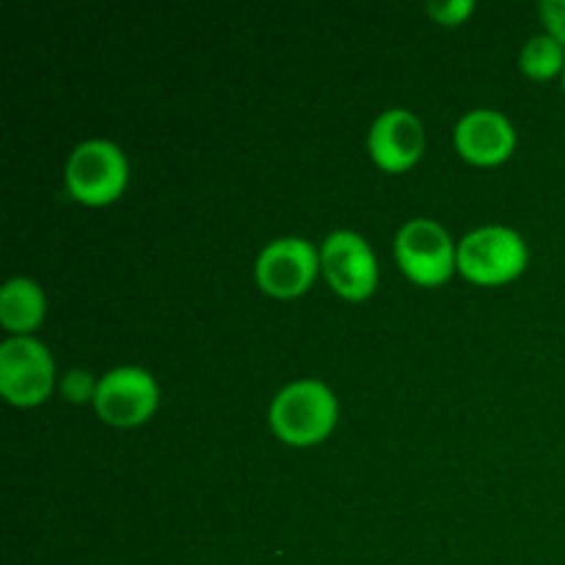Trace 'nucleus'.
Here are the masks:
<instances>
[{"instance_id":"1","label":"nucleus","mask_w":565,"mask_h":565,"mask_svg":"<svg viewBox=\"0 0 565 565\" xmlns=\"http://www.w3.org/2000/svg\"><path fill=\"white\" fill-rule=\"evenodd\" d=\"M340 406L323 381L298 379L281 386L270 401V430L290 447L320 445L334 430Z\"/></svg>"},{"instance_id":"9","label":"nucleus","mask_w":565,"mask_h":565,"mask_svg":"<svg viewBox=\"0 0 565 565\" xmlns=\"http://www.w3.org/2000/svg\"><path fill=\"white\" fill-rule=\"evenodd\" d=\"M367 152L379 169L403 174L425 152V127L417 114L406 108H390L375 116L367 132Z\"/></svg>"},{"instance_id":"3","label":"nucleus","mask_w":565,"mask_h":565,"mask_svg":"<svg viewBox=\"0 0 565 565\" xmlns=\"http://www.w3.org/2000/svg\"><path fill=\"white\" fill-rule=\"evenodd\" d=\"M66 191L86 207H105L127 188V158L108 138H88L66 158Z\"/></svg>"},{"instance_id":"7","label":"nucleus","mask_w":565,"mask_h":565,"mask_svg":"<svg viewBox=\"0 0 565 565\" xmlns=\"http://www.w3.org/2000/svg\"><path fill=\"white\" fill-rule=\"evenodd\" d=\"M320 274L345 301H364L379 287V263L359 232L337 230L320 246Z\"/></svg>"},{"instance_id":"2","label":"nucleus","mask_w":565,"mask_h":565,"mask_svg":"<svg viewBox=\"0 0 565 565\" xmlns=\"http://www.w3.org/2000/svg\"><path fill=\"white\" fill-rule=\"evenodd\" d=\"M527 243L502 224L478 226L458 243V274L475 285L494 287L513 281L527 268Z\"/></svg>"},{"instance_id":"16","label":"nucleus","mask_w":565,"mask_h":565,"mask_svg":"<svg viewBox=\"0 0 565 565\" xmlns=\"http://www.w3.org/2000/svg\"><path fill=\"white\" fill-rule=\"evenodd\" d=\"M561 77H563V94H565V70H563V75H561Z\"/></svg>"},{"instance_id":"6","label":"nucleus","mask_w":565,"mask_h":565,"mask_svg":"<svg viewBox=\"0 0 565 565\" xmlns=\"http://www.w3.org/2000/svg\"><path fill=\"white\" fill-rule=\"evenodd\" d=\"M160 403L158 381L143 367H114L99 379L94 412L114 428H138L154 414Z\"/></svg>"},{"instance_id":"15","label":"nucleus","mask_w":565,"mask_h":565,"mask_svg":"<svg viewBox=\"0 0 565 565\" xmlns=\"http://www.w3.org/2000/svg\"><path fill=\"white\" fill-rule=\"evenodd\" d=\"M539 14L546 25V33L565 47V0H541Z\"/></svg>"},{"instance_id":"10","label":"nucleus","mask_w":565,"mask_h":565,"mask_svg":"<svg viewBox=\"0 0 565 565\" xmlns=\"http://www.w3.org/2000/svg\"><path fill=\"white\" fill-rule=\"evenodd\" d=\"M452 143H456V152L469 163L497 166L505 163L516 149V130L500 110L475 108L456 121Z\"/></svg>"},{"instance_id":"11","label":"nucleus","mask_w":565,"mask_h":565,"mask_svg":"<svg viewBox=\"0 0 565 565\" xmlns=\"http://www.w3.org/2000/svg\"><path fill=\"white\" fill-rule=\"evenodd\" d=\"M47 315V298L33 279L14 276L0 290V326L9 337H31Z\"/></svg>"},{"instance_id":"4","label":"nucleus","mask_w":565,"mask_h":565,"mask_svg":"<svg viewBox=\"0 0 565 565\" xmlns=\"http://www.w3.org/2000/svg\"><path fill=\"white\" fill-rule=\"evenodd\" d=\"M395 259L419 287H439L458 270V243L430 218H412L397 230Z\"/></svg>"},{"instance_id":"12","label":"nucleus","mask_w":565,"mask_h":565,"mask_svg":"<svg viewBox=\"0 0 565 565\" xmlns=\"http://www.w3.org/2000/svg\"><path fill=\"white\" fill-rule=\"evenodd\" d=\"M519 70L530 81H552L565 70V47L550 33H535L519 53Z\"/></svg>"},{"instance_id":"8","label":"nucleus","mask_w":565,"mask_h":565,"mask_svg":"<svg viewBox=\"0 0 565 565\" xmlns=\"http://www.w3.org/2000/svg\"><path fill=\"white\" fill-rule=\"evenodd\" d=\"M320 274V248L303 237H276L254 263V279L274 298H298L315 285Z\"/></svg>"},{"instance_id":"14","label":"nucleus","mask_w":565,"mask_h":565,"mask_svg":"<svg viewBox=\"0 0 565 565\" xmlns=\"http://www.w3.org/2000/svg\"><path fill=\"white\" fill-rule=\"evenodd\" d=\"M99 379H94L88 370H70V373L61 379V395L70 403H94L97 397Z\"/></svg>"},{"instance_id":"5","label":"nucleus","mask_w":565,"mask_h":565,"mask_svg":"<svg viewBox=\"0 0 565 565\" xmlns=\"http://www.w3.org/2000/svg\"><path fill=\"white\" fill-rule=\"evenodd\" d=\"M55 364L36 337H9L0 345V395L17 408H33L50 397Z\"/></svg>"},{"instance_id":"13","label":"nucleus","mask_w":565,"mask_h":565,"mask_svg":"<svg viewBox=\"0 0 565 565\" xmlns=\"http://www.w3.org/2000/svg\"><path fill=\"white\" fill-rule=\"evenodd\" d=\"M475 9H478L475 0H428V3H425V11L434 17V22L447 28H456L461 25V22H467Z\"/></svg>"}]
</instances>
